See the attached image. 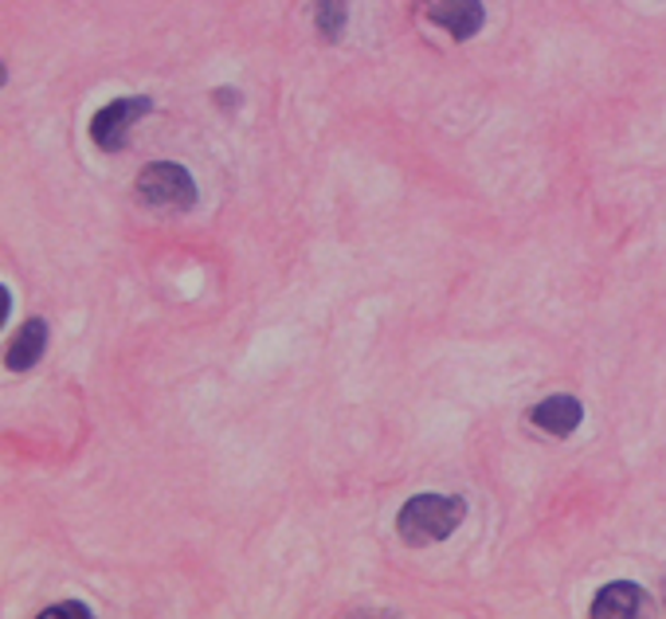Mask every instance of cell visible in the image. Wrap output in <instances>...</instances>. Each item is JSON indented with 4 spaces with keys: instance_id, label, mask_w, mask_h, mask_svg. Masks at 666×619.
<instances>
[{
    "instance_id": "cell-2",
    "label": "cell",
    "mask_w": 666,
    "mask_h": 619,
    "mask_svg": "<svg viewBox=\"0 0 666 619\" xmlns=\"http://www.w3.org/2000/svg\"><path fill=\"white\" fill-rule=\"evenodd\" d=\"M138 197L153 208H177V212H185V208L197 205V185H192L188 170L177 165V161H153V165H145L138 173Z\"/></svg>"
},
{
    "instance_id": "cell-6",
    "label": "cell",
    "mask_w": 666,
    "mask_h": 619,
    "mask_svg": "<svg viewBox=\"0 0 666 619\" xmlns=\"http://www.w3.org/2000/svg\"><path fill=\"white\" fill-rule=\"evenodd\" d=\"M529 416H534V423L541 428V432L564 440V435H573L576 428H581L584 408H581V400H576V396H549V400L537 404Z\"/></svg>"
},
{
    "instance_id": "cell-5",
    "label": "cell",
    "mask_w": 666,
    "mask_h": 619,
    "mask_svg": "<svg viewBox=\"0 0 666 619\" xmlns=\"http://www.w3.org/2000/svg\"><path fill=\"white\" fill-rule=\"evenodd\" d=\"M643 604H647V592L639 584H608V588L596 592L592 600V619H631V616H643Z\"/></svg>"
},
{
    "instance_id": "cell-1",
    "label": "cell",
    "mask_w": 666,
    "mask_h": 619,
    "mask_svg": "<svg viewBox=\"0 0 666 619\" xmlns=\"http://www.w3.org/2000/svg\"><path fill=\"white\" fill-rule=\"evenodd\" d=\"M463 498H443V494H416L404 502V510L396 514V534L408 545H435L443 537H451L459 529Z\"/></svg>"
},
{
    "instance_id": "cell-4",
    "label": "cell",
    "mask_w": 666,
    "mask_h": 619,
    "mask_svg": "<svg viewBox=\"0 0 666 619\" xmlns=\"http://www.w3.org/2000/svg\"><path fill=\"white\" fill-rule=\"evenodd\" d=\"M416 4H420L423 16L435 20V24H440L443 32H451L455 39L479 36L482 20H487L479 0H416Z\"/></svg>"
},
{
    "instance_id": "cell-9",
    "label": "cell",
    "mask_w": 666,
    "mask_h": 619,
    "mask_svg": "<svg viewBox=\"0 0 666 619\" xmlns=\"http://www.w3.org/2000/svg\"><path fill=\"white\" fill-rule=\"evenodd\" d=\"M86 616H91V608L79 600H63V604H56V608L39 611V619H86Z\"/></svg>"
},
{
    "instance_id": "cell-8",
    "label": "cell",
    "mask_w": 666,
    "mask_h": 619,
    "mask_svg": "<svg viewBox=\"0 0 666 619\" xmlns=\"http://www.w3.org/2000/svg\"><path fill=\"white\" fill-rule=\"evenodd\" d=\"M346 16H349L346 0H318V32L329 39V44L346 32Z\"/></svg>"
},
{
    "instance_id": "cell-7",
    "label": "cell",
    "mask_w": 666,
    "mask_h": 619,
    "mask_svg": "<svg viewBox=\"0 0 666 619\" xmlns=\"http://www.w3.org/2000/svg\"><path fill=\"white\" fill-rule=\"evenodd\" d=\"M47 349V322L44 318H28L24 326H20V334L12 338L9 346V369H16V373H24V369H32L44 357Z\"/></svg>"
},
{
    "instance_id": "cell-3",
    "label": "cell",
    "mask_w": 666,
    "mask_h": 619,
    "mask_svg": "<svg viewBox=\"0 0 666 619\" xmlns=\"http://www.w3.org/2000/svg\"><path fill=\"white\" fill-rule=\"evenodd\" d=\"M153 110V103L141 94V98H114V103H106L103 110L91 118V138L98 150L106 153H118L126 145V138H130L133 122L138 118H145V114Z\"/></svg>"
}]
</instances>
